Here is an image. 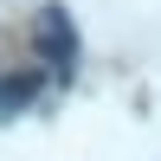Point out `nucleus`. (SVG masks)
<instances>
[{"instance_id": "nucleus-1", "label": "nucleus", "mask_w": 161, "mask_h": 161, "mask_svg": "<svg viewBox=\"0 0 161 161\" xmlns=\"http://www.w3.org/2000/svg\"><path fill=\"white\" fill-rule=\"evenodd\" d=\"M32 39H39V52L58 64V77H71V64H77V26H71V13L64 7H39Z\"/></svg>"}, {"instance_id": "nucleus-2", "label": "nucleus", "mask_w": 161, "mask_h": 161, "mask_svg": "<svg viewBox=\"0 0 161 161\" xmlns=\"http://www.w3.org/2000/svg\"><path fill=\"white\" fill-rule=\"evenodd\" d=\"M32 90H39V71H19V77H0V116H19Z\"/></svg>"}]
</instances>
